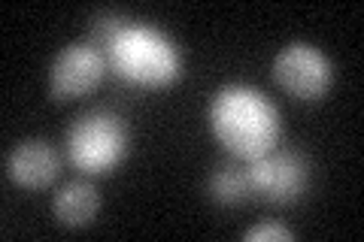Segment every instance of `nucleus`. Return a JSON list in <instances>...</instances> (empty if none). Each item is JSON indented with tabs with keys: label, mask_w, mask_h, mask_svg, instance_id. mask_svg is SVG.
Instances as JSON below:
<instances>
[{
	"label": "nucleus",
	"mask_w": 364,
	"mask_h": 242,
	"mask_svg": "<svg viewBox=\"0 0 364 242\" xmlns=\"http://www.w3.org/2000/svg\"><path fill=\"white\" fill-rule=\"evenodd\" d=\"M128 21L131 18H124V16H119V13H97L95 18H91V25H88V40L85 43H91L97 52H109V45L116 43V37L119 33L128 28Z\"/></svg>",
	"instance_id": "9d476101"
},
{
	"label": "nucleus",
	"mask_w": 364,
	"mask_h": 242,
	"mask_svg": "<svg viewBox=\"0 0 364 242\" xmlns=\"http://www.w3.org/2000/svg\"><path fill=\"white\" fill-rule=\"evenodd\" d=\"M109 73L136 88H167L182 76V49L155 25L128 21L107 52Z\"/></svg>",
	"instance_id": "f03ea898"
},
{
	"label": "nucleus",
	"mask_w": 364,
	"mask_h": 242,
	"mask_svg": "<svg viewBox=\"0 0 364 242\" xmlns=\"http://www.w3.org/2000/svg\"><path fill=\"white\" fill-rule=\"evenodd\" d=\"M246 172L252 182V194L273 206L298 203L310 188V164L301 152L291 148H273L255 160H246Z\"/></svg>",
	"instance_id": "39448f33"
},
{
	"label": "nucleus",
	"mask_w": 364,
	"mask_h": 242,
	"mask_svg": "<svg viewBox=\"0 0 364 242\" xmlns=\"http://www.w3.org/2000/svg\"><path fill=\"white\" fill-rule=\"evenodd\" d=\"M207 194L213 203L219 206H240L252 197V182H249L246 167L228 164L213 170V176L207 179Z\"/></svg>",
	"instance_id": "1a4fd4ad"
},
{
	"label": "nucleus",
	"mask_w": 364,
	"mask_h": 242,
	"mask_svg": "<svg viewBox=\"0 0 364 242\" xmlns=\"http://www.w3.org/2000/svg\"><path fill=\"white\" fill-rule=\"evenodd\" d=\"M207 121L213 136L240 160L273 152L282 136V115L264 91L234 82L222 85L210 100Z\"/></svg>",
	"instance_id": "f257e3e1"
},
{
	"label": "nucleus",
	"mask_w": 364,
	"mask_h": 242,
	"mask_svg": "<svg viewBox=\"0 0 364 242\" xmlns=\"http://www.w3.org/2000/svg\"><path fill=\"white\" fill-rule=\"evenodd\" d=\"M273 79L294 100H318L334 85V64L313 43H289L273 57Z\"/></svg>",
	"instance_id": "20e7f679"
},
{
	"label": "nucleus",
	"mask_w": 364,
	"mask_h": 242,
	"mask_svg": "<svg viewBox=\"0 0 364 242\" xmlns=\"http://www.w3.org/2000/svg\"><path fill=\"white\" fill-rule=\"evenodd\" d=\"M243 239L249 242H291L294 233L289 227H282L279 221H264V224H255V227H249Z\"/></svg>",
	"instance_id": "9b49d317"
},
{
	"label": "nucleus",
	"mask_w": 364,
	"mask_h": 242,
	"mask_svg": "<svg viewBox=\"0 0 364 242\" xmlns=\"http://www.w3.org/2000/svg\"><path fill=\"white\" fill-rule=\"evenodd\" d=\"M109 70L104 52L91 43H70L55 55L49 67V94L52 100H76L91 94Z\"/></svg>",
	"instance_id": "423d86ee"
},
{
	"label": "nucleus",
	"mask_w": 364,
	"mask_h": 242,
	"mask_svg": "<svg viewBox=\"0 0 364 242\" xmlns=\"http://www.w3.org/2000/svg\"><path fill=\"white\" fill-rule=\"evenodd\" d=\"M6 176L25 191L49 188L61 176V155L46 140H21L6 155Z\"/></svg>",
	"instance_id": "0eeeda50"
},
{
	"label": "nucleus",
	"mask_w": 364,
	"mask_h": 242,
	"mask_svg": "<svg viewBox=\"0 0 364 242\" xmlns=\"http://www.w3.org/2000/svg\"><path fill=\"white\" fill-rule=\"evenodd\" d=\"M97 209H100V194L88 179L64 182L52 197V212H55V218H58V224L70 227V230L88 227L91 221H95Z\"/></svg>",
	"instance_id": "6e6552de"
},
{
	"label": "nucleus",
	"mask_w": 364,
	"mask_h": 242,
	"mask_svg": "<svg viewBox=\"0 0 364 242\" xmlns=\"http://www.w3.org/2000/svg\"><path fill=\"white\" fill-rule=\"evenodd\" d=\"M67 158L85 176L112 172L131 152V128L116 109L95 106L76 115L67 128Z\"/></svg>",
	"instance_id": "7ed1b4c3"
}]
</instances>
